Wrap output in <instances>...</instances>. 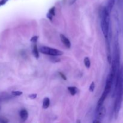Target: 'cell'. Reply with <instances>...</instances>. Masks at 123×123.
Masks as SVG:
<instances>
[{
	"label": "cell",
	"instance_id": "cell-1",
	"mask_svg": "<svg viewBox=\"0 0 123 123\" xmlns=\"http://www.w3.org/2000/svg\"><path fill=\"white\" fill-rule=\"evenodd\" d=\"M101 28L105 39H108L110 25V13L105 7L101 14Z\"/></svg>",
	"mask_w": 123,
	"mask_h": 123
},
{
	"label": "cell",
	"instance_id": "cell-2",
	"mask_svg": "<svg viewBox=\"0 0 123 123\" xmlns=\"http://www.w3.org/2000/svg\"><path fill=\"white\" fill-rule=\"evenodd\" d=\"M40 52L45 55H50L51 56H58L63 55V52L48 46H42L39 49Z\"/></svg>",
	"mask_w": 123,
	"mask_h": 123
},
{
	"label": "cell",
	"instance_id": "cell-3",
	"mask_svg": "<svg viewBox=\"0 0 123 123\" xmlns=\"http://www.w3.org/2000/svg\"><path fill=\"white\" fill-rule=\"evenodd\" d=\"M123 101V97L120 95L116 94L115 95V100L114 103V117L115 120L118 118L119 114H120V109L121 108V105Z\"/></svg>",
	"mask_w": 123,
	"mask_h": 123
},
{
	"label": "cell",
	"instance_id": "cell-4",
	"mask_svg": "<svg viewBox=\"0 0 123 123\" xmlns=\"http://www.w3.org/2000/svg\"><path fill=\"white\" fill-rule=\"evenodd\" d=\"M106 108L105 107L102 106L98 110L96 111V120H98L99 121H102L106 115Z\"/></svg>",
	"mask_w": 123,
	"mask_h": 123
},
{
	"label": "cell",
	"instance_id": "cell-5",
	"mask_svg": "<svg viewBox=\"0 0 123 123\" xmlns=\"http://www.w3.org/2000/svg\"><path fill=\"white\" fill-rule=\"evenodd\" d=\"M19 116H20L21 121L22 122L26 121L28 118V112L27 110L25 109H21L20 111V112H19Z\"/></svg>",
	"mask_w": 123,
	"mask_h": 123
},
{
	"label": "cell",
	"instance_id": "cell-6",
	"mask_svg": "<svg viewBox=\"0 0 123 123\" xmlns=\"http://www.w3.org/2000/svg\"><path fill=\"white\" fill-rule=\"evenodd\" d=\"M60 39H61V42H62L65 46L67 47V48H70L71 47V42L70 41L68 40V38L66 37L63 34H60Z\"/></svg>",
	"mask_w": 123,
	"mask_h": 123
},
{
	"label": "cell",
	"instance_id": "cell-7",
	"mask_svg": "<svg viewBox=\"0 0 123 123\" xmlns=\"http://www.w3.org/2000/svg\"><path fill=\"white\" fill-rule=\"evenodd\" d=\"M115 0H108V4H107V6L106 7V10L109 13H111L112 10L113 8H114V5H115Z\"/></svg>",
	"mask_w": 123,
	"mask_h": 123
},
{
	"label": "cell",
	"instance_id": "cell-8",
	"mask_svg": "<svg viewBox=\"0 0 123 123\" xmlns=\"http://www.w3.org/2000/svg\"><path fill=\"white\" fill-rule=\"evenodd\" d=\"M50 106V99L48 97H45L43 100V105L42 107L44 109H48Z\"/></svg>",
	"mask_w": 123,
	"mask_h": 123
},
{
	"label": "cell",
	"instance_id": "cell-9",
	"mask_svg": "<svg viewBox=\"0 0 123 123\" xmlns=\"http://www.w3.org/2000/svg\"><path fill=\"white\" fill-rule=\"evenodd\" d=\"M32 54L36 58H39V52H38V48H37V46L36 43H35L33 46V48H32Z\"/></svg>",
	"mask_w": 123,
	"mask_h": 123
},
{
	"label": "cell",
	"instance_id": "cell-10",
	"mask_svg": "<svg viewBox=\"0 0 123 123\" xmlns=\"http://www.w3.org/2000/svg\"><path fill=\"white\" fill-rule=\"evenodd\" d=\"M67 89L72 96H74L78 92V88L76 86H68Z\"/></svg>",
	"mask_w": 123,
	"mask_h": 123
},
{
	"label": "cell",
	"instance_id": "cell-11",
	"mask_svg": "<svg viewBox=\"0 0 123 123\" xmlns=\"http://www.w3.org/2000/svg\"><path fill=\"white\" fill-rule=\"evenodd\" d=\"M84 65L85 66V67H86L87 68H89L91 66V61H90V58L88 57H85L84 58Z\"/></svg>",
	"mask_w": 123,
	"mask_h": 123
},
{
	"label": "cell",
	"instance_id": "cell-12",
	"mask_svg": "<svg viewBox=\"0 0 123 123\" xmlns=\"http://www.w3.org/2000/svg\"><path fill=\"white\" fill-rule=\"evenodd\" d=\"M12 94L14 96H20L22 94V92L20 91H13Z\"/></svg>",
	"mask_w": 123,
	"mask_h": 123
},
{
	"label": "cell",
	"instance_id": "cell-13",
	"mask_svg": "<svg viewBox=\"0 0 123 123\" xmlns=\"http://www.w3.org/2000/svg\"><path fill=\"white\" fill-rule=\"evenodd\" d=\"M48 13H49L50 14H51L52 16H55V7H52L51 8H50L48 12Z\"/></svg>",
	"mask_w": 123,
	"mask_h": 123
},
{
	"label": "cell",
	"instance_id": "cell-14",
	"mask_svg": "<svg viewBox=\"0 0 123 123\" xmlns=\"http://www.w3.org/2000/svg\"><path fill=\"white\" fill-rule=\"evenodd\" d=\"M38 36H33V37H31V38L30 39V42H32V43H34L35 44V43H37V40H38Z\"/></svg>",
	"mask_w": 123,
	"mask_h": 123
},
{
	"label": "cell",
	"instance_id": "cell-15",
	"mask_svg": "<svg viewBox=\"0 0 123 123\" xmlns=\"http://www.w3.org/2000/svg\"><path fill=\"white\" fill-rule=\"evenodd\" d=\"M95 89V83L94 82H92L91 84H90V87H89V91L91 92H93Z\"/></svg>",
	"mask_w": 123,
	"mask_h": 123
},
{
	"label": "cell",
	"instance_id": "cell-16",
	"mask_svg": "<svg viewBox=\"0 0 123 123\" xmlns=\"http://www.w3.org/2000/svg\"><path fill=\"white\" fill-rule=\"evenodd\" d=\"M0 123H8V120L4 117H0Z\"/></svg>",
	"mask_w": 123,
	"mask_h": 123
},
{
	"label": "cell",
	"instance_id": "cell-17",
	"mask_svg": "<svg viewBox=\"0 0 123 123\" xmlns=\"http://www.w3.org/2000/svg\"><path fill=\"white\" fill-rule=\"evenodd\" d=\"M37 94H30L28 96L29 98H30L31 100H34L37 97Z\"/></svg>",
	"mask_w": 123,
	"mask_h": 123
},
{
	"label": "cell",
	"instance_id": "cell-18",
	"mask_svg": "<svg viewBox=\"0 0 123 123\" xmlns=\"http://www.w3.org/2000/svg\"><path fill=\"white\" fill-rule=\"evenodd\" d=\"M8 1H9V0H1V1H0V7L6 4Z\"/></svg>",
	"mask_w": 123,
	"mask_h": 123
},
{
	"label": "cell",
	"instance_id": "cell-19",
	"mask_svg": "<svg viewBox=\"0 0 123 123\" xmlns=\"http://www.w3.org/2000/svg\"><path fill=\"white\" fill-rule=\"evenodd\" d=\"M58 73L60 75V76H61V78H62L64 80H67V78H66V76L62 73V72H59Z\"/></svg>",
	"mask_w": 123,
	"mask_h": 123
},
{
	"label": "cell",
	"instance_id": "cell-20",
	"mask_svg": "<svg viewBox=\"0 0 123 123\" xmlns=\"http://www.w3.org/2000/svg\"><path fill=\"white\" fill-rule=\"evenodd\" d=\"M46 16H47V18H48V19H49V20H50V21H52V18H53V16H52L51 14H49V13H47V14H46Z\"/></svg>",
	"mask_w": 123,
	"mask_h": 123
},
{
	"label": "cell",
	"instance_id": "cell-21",
	"mask_svg": "<svg viewBox=\"0 0 123 123\" xmlns=\"http://www.w3.org/2000/svg\"><path fill=\"white\" fill-rule=\"evenodd\" d=\"M101 123V121H99V120H94L93 123Z\"/></svg>",
	"mask_w": 123,
	"mask_h": 123
},
{
	"label": "cell",
	"instance_id": "cell-22",
	"mask_svg": "<svg viewBox=\"0 0 123 123\" xmlns=\"http://www.w3.org/2000/svg\"><path fill=\"white\" fill-rule=\"evenodd\" d=\"M76 123H81V121H80L79 120H77Z\"/></svg>",
	"mask_w": 123,
	"mask_h": 123
},
{
	"label": "cell",
	"instance_id": "cell-23",
	"mask_svg": "<svg viewBox=\"0 0 123 123\" xmlns=\"http://www.w3.org/2000/svg\"><path fill=\"white\" fill-rule=\"evenodd\" d=\"M0 110H1V106H0Z\"/></svg>",
	"mask_w": 123,
	"mask_h": 123
}]
</instances>
